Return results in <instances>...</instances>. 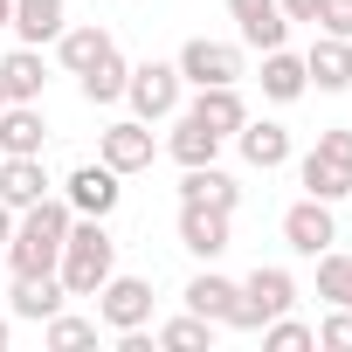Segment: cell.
Listing matches in <instances>:
<instances>
[{"label": "cell", "mask_w": 352, "mask_h": 352, "mask_svg": "<svg viewBox=\"0 0 352 352\" xmlns=\"http://www.w3.org/2000/svg\"><path fill=\"white\" fill-rule=\"evenodd\" d=\"M8 21H14V0H0V28H8Z\"/></svg>", "instance_id": "obj_35"}, {"label": "cell", "mask_w": 352, "mask_h": 352, "mask_svg": "<svg viewBox=\"0 0 352 352\" xmlns=\"http://www.w3.org/2000/svg\"><path fill=\"white\" fill-rule=\"evenodd\" d=\"M97 318L111 324V331H131V324H152V283L145 276H104V290H97Z\"/></svg>", "instance_id": "obj_6"}, {"label": "cell", "mask_w": 352, "mask_h": 352, "mask_svg": "<svg viewBox=\"0 0 352 352\" xmlns=\"http://www.w3.org/2000/svg\"><path fill=\"white\" fill-rule=\"evenodd\" d=\"M180 242L214 263V256L228 249V214H221V208H180Z\"/></svg>", "instance_id": "obj_20"}, {"label": "cell", "mask_w": 352, "mask_h": 352, "mask_svg": "<svg viewBox=\"0 0 352 352\" xmlns=\"http://www.w3.org/2000/svg\"><path fill=\"white\" fill-rule=\"evenodd\" d=\"M311 152H324V159L352 166V131H345V124H331V131H318V145H311Z\"/></svg>", "instance_id": "obj_31"}, {"label": "cell", "mask_w": 352, "mask_h": 352, "mask_svg": "<svg viewBox=\"0 0 352 352\" xmlns=\"http://www.w3.org/2000/svg\"><path fill=\"white\" fill-rule=\"evenodd\" d=\"M124 97H131V118L159 124V118L180 111V69H173V63H138L124 76Z\"/></svg>", "instance_id": "obj_3"}, {"label": "cell", "mask_w": 352, "mask_h": 352, "mask_svg": "<svg viewBox=\"0 0 352 352\" xmlns=\"http://www.w3.org/2000/svg\"><path fill=\"white\" fill-rule=\"evenodd\" d=\"M173 69H180V83H194V90H208V83H242V49H235V42H208V35H194Z\"/></svg>", "instance_id": "obj_5"}, {"label": "cell", "mask_w": 352, "mask_h": 352, "mask_svg": "<svg viewBox=\"0 0 352 352\" xmlns=\"http://www.w3.org/2000/svg\"><path fill=\"white\" fill-rule=\"evenodd\" d=\"M152 152H159V145H152V124H145V118H124V124H111V131L97 138V159L118 173V180H124V173H145Z\"/></svg>", "instance_id": "obj_7"}, {"label": "cell", "mask_w": 352, "mask_h": 352, "mask_svg": "<svg viewBox=\"0 0 352 352\" xmlns=\"http://www.w3.org/2000/svg\"><path fill=\"white\" fill-rule=\"evenodd\" d=\"M235 297H242V283H228V276H214V270L187 283V311H201V318H214V324H228Z\"/></svg>", "instance_id": "obj_24"}, {"label": "cell", "mask_w": 352, "mask_h": 352, "mask_svg": "<svg viewBox=\"0 0 352 352\" xmlns=\"http://www.w3.org/2000/svg\"><path fill=\"white\" fill-rule=\"evenodd\" d=\"M28 49H42V42H56L63 28H69V0H14V21H8Z\"/></svg>", "instance_id": "obj_14"}, {"label": "cell", "mask_w": 352, "mask_h": 352, "mask_svg": "<svg viewBox=\"0 0 352 352\" xmlns=\"http://www.w3.org/2000/svg\"><path fill=\"white\" fill-rule=\"evenodd\" d=\"M159 345H166V352H208V345H214V318H201V311L173 318V324L159 331Z\"/></svg>", "instance_id": "obj_27"}, {"label": "cell", "mask_w": 352, "mask_h": 352, "mask_svg": "<svg viewBox=\"0 0 352 352\" xmlns=\"http://www.w3.org/2000/svg\"><path fill=\"white\" fill-rule=\"evenodd\" d=\"M318 297L338 304V311H352V256H338V249L318 256Z\"/></svg>", "instance_id": "obj_26"}, {"label": "cell", "mask_w": 352, "mask_h": 352, "mask_svg": "<svg viewBox=\"0 0 352 352\" xmlns=\"http://www.w3.org/2000/svg\"><path fill=\"white\" fill-rule=\"evenodd\" d=\"M290 304H297L290 270L256 263V270H249V283H242V297H235V311H228V324H235V331H263V324H270V318H283Z\"/></svg>", "instance_id": "obj_2"}, {"label": "cell", "mask_w": 352, "mask_h": 352, "mask_svg": "<svg viewBox=\"0 0 352 352\" xmlns=\"http://www.w3.org/2000/svg\"><path fill=\"white\" fill-rule=\"evenodd\" d=\"M304 76L318 83V90H352V42L345 35H318L311 42V56H304Z\"/></svg>", "instance_id": "obj_11"}, {"label": "cell", "mask_w": 352, "mask_h": 352, "mask_svg": "<svg viewBox=\"0 0 352 352\" xmlns=\"http://www.w3.org/2000/svg\"><path fill=\"white\" fill-rule=\"evenodd\" d=\"M0 90H8V104H42V90H49V63H42V49H8L0 56Z\"/></svg>", "instance_id": "obj_9"}, {"label": "cell", "mask_w": 352, "mask_h": 352, "mask_svg": "<svg viewBox=\"0 0 352 352\" xmlns=\"http://www.w3.org/2000/svg\"><path fill=\"white\" fill-rule=\"evenodd\" d=\"M111 270H118V242H111V228H104L97 214H76L69 235H63V263H56L63 290H69V297H97Z\"/></svg>", "instance_id": "obj_1"}, {"label": "cell", "mask_w": 352, "mask_h": 352, "mask_svg": "<svg viewBox=\"0 0 352 352\" xmlns=\"http://www.w3.org/2000/svg\"><path fill=\"white\" fill-rule=\"evenodd\" d=\"M263 345H270V352H304V345H318V331H311V324H297V318L283 311V318H270V324H263Z\"/></svg>", "instance_id": "obj_28"}, {"label": "cell", "mask_w": 352, "mask_h": 352, "mask_svg": "<svg viewBox=\"0 0 352 352\" xmlns=\"http://www.w3.org/2000/svg\"><path fill=\"white\" fill-rule=\"evenodd\" d=\"M0 166H8V152H0Z\"/></svg>", "instance_id": "obj_38"}, {"label": "cell", "mask_w": 352, "mask_h": 352, "mask_svg": "<svg viewBox=\"0 0 352 352\" xmlns=\"http://www.w3.org/2000/svg\"><path fill=\"white\" fill-rule=\"evenodd\" d=\"M42 138H49L42 104H8L0 111V152L8 159H42Z\"/></svg>", "instance_id": "obj_12"}, {"label": "cell", "mask_w": 352, "mask_h": 352, "mask_svg": "<svg viewBox=\"0 0 352 352\" xmlns=\"http://www.w3.org/2000/svg\"><path fill=\"white\" fill-rule=\"evenodd\" d=\"M318 21H324V35H345V42H352V0H324Z\"/></svg>", "instance_id": "obj_32"}, {"label": "cell", "mask_w": 352, "mask_h": 352, "mask_svg": "<svg viewBox=\"0 0 352 352\" xmlns=\"http://www.w3.org/2000/svg\"><path fill=\"white\" fill-rule=\"evenodd\" d=\"M276 8H283V21H311V28H318V14H324V0H276Z\"/></svg>", "instance_id": "obj_33"}, {"label": "cell", "mask_w": 352, "mask_h": 352, "mask_svg": "<svg viewBox=\"0 0 352 352\" xmlns=\"http://www.w3.org/2000/svg\"><path fill=\"white\" fill-rule=\"evenodd\" d=\"M283 242L297 249V256H324L331 242H338V221H331V201H297L290 214H283Z\"/></svg>", "instance_id": "obj_8"}, {"label": "cell", "mask_w": 352, "mask_h": 352, "mask_svg": "<svg viewBox=\"0 0 352 352\" xmlns=\"http://www.w3.org/2000/svg\"><path fill=\"white\" fill-rule=\"evenodd\" d=\"M124 76H131V63L111 49L104 63H90V69L76 76V83H83V104H118V97H124Z\"/></svg>", "instance_id": "obj_25"}, {"label": "cell", "mask_w": 352, "mask_h": 352, "mask_svg": "<svg viewBox=\"0 0 352 352\" xmlns=\"http://www.w3.org/2000/svg\"><path fill=\"white\" fill-rule=\"evenodd\" d=\"M8 338H14V324H8V318H0V352H8Z\"/></svg>", "instance_id": "obj_36"}, {"label": "cell", "mask_w": 352, "mask_h": 352, "mask_svg": "<svg viewBox=\"0 0 352 352\" xmlns=\"http://www.w3.org/2000/svg\"><path fill=\"white\" fill-rule=\"evenodd\" d=\"M63 201H69L76 214H97V221H111V214H118V201H124V187H118V173H111L104 159H83V166H69Z\"/></svg>", "instance_id": "obj_4"}, {"label": "cell", "mask_w": 352, "mask_h": 352, "mask_svg": "<svg viewBox=\"0 0 352 352\" xmlns=\"http://www.w3.org/2000/svg\"><path fill=\"white\" fill-rule=\"evenodd\" d=\"M63 276L49 270V276H14V318H28V324H49L56 311H63Z\"/></svg>", "instance_id": "obj_19"}, {"label": "cell", "mask_w": 352, "mask_h": 352, "mask_svg": "<svg viewBox=\"0 0 352 352\" xmlns=\"http://www.w3.org/2000/svg\"><path fill=\"white\" fill-rule=\"evenodd\" d=\"M297 180H304V194L311 201H345L352 194V166H338V159H324V152H304V166H297Z\"/></svg>", "instance_id": "obj_21"}, {"label": "cell", "mask_w": 352, "mask_h": 352, "mask_svg": "<svg viewBox=\"0 0 352 352\" xmlns=\"http://www.w3.org/2000/svg\"><path fill=\"white\" fill-rule=\"evenodd\" d=\"M49 194V173H42V159H8V166H0V201H8L14 214L21 208H35Z\"/></svg>", "instance_id": "obj_23"}, {"label": "cell", "mask_w": 352, "mask_h": 352, "mask_svg": "<svg viewBox=\"0 0 352 352\" xmlns=\"http://www.w3.org/2000/svg\"><path fill=\"white\" fill-rule=\"evenodd\" d=\"M111 49H118V42H111L97 21H83V28H63V35H56V63H63L69 76H83V69H90V63H104Z\"/></svg>", "instance_id": "obj_16"}, {"label": "cell", "mask_w": 352, "mask_h": 352, "mask_svg": "<svg viewBox=\"0 0 352 352\" xmlns=\"http://www.w3.org/2000/svg\"><path fill=\"white\" fill-rule=\"evenodd\" d=\"M228 14H235V28H242L249 49H283L290 42V21H283L276 0H228Z\"/></svg>", "instance_id": "obj_10"}, {"label": "cell", "mask_w": 352, "mask_h": 352, "mask_svg": "<svg viewBox=\"0 0 352 352\" xmlns=\"http://www.w3.org/2000/svg\"><path fill=\"white\" fill-rule=\"evenodd\" d=\"M0 111H8V90H0Z\"/></svg>", "instance_id": "obj_37"}, {"label": "cell", "mask_w": 352, "mask_h": 352, "mask_svg": "<svg viewBox=\"0 0 352 352\" xmlns=\"http://www.w3.org/2000/svg\"><path fill=\"white\" fill-rule=\"evenodd\" d=\"M304 90H311L304 56H290V49H263V97H270V104H297Z\"/></svg>", "instance_id": "obj_17"}, {"label": "cell", "mask_w": 352, "mask_h": 352, "mask_svg": "<svg viewBox=\"0 0 352 352\" xmlns=\"http://www.w3.org/2000/svg\"><path fill=\"white\" fill-rule=\"evenodd\" d=\"M194 118H201V124H214L221 138H235V131L249 124V104H242V90H235V83H208V90L194 97Z\"/></svg>", "instance_id": "obj_18"}, {"label": "cell", "mask_w": 352, "mask_h": 352, "mask_svg": "<svg viewBox=\"0 0 352 352\" xmlns=\"http://www.w3.org/2000/svg\"><path fill=\"white\" fill-rule=\"evenodd\" d=\"M14 221H21V214H14L8 201H0V249H8V235H14Z\"/></svg>", "instance_id": "obj_34"}, {"label": "cell", "mask_w": 352, "mask_h": 352, "mask_svg": "<svg viewBox=\"0 0 352 352\" xmlns=\"http://www.w3.org/2000/svg\"><path fill=\"white\" fill-rule=\"evenodd\" d=\"M42 338H49V345H63V352H69V345H97V318H63V311H56Z\"/></svg>", "instance_id": "obj_29"}, {"label": "cell", "mask_w": 352, "mask_h": 352, "mask_svg": "<svg viewBox=\"0 0 352 352\" xmlns=\"http://www.w3.org/2000/svg\"><path fill=\"white\" fill-rule=\"evenodd\" d=\"M235 145H242V159H249L256 173H276V166L290 159V131H283L276 118H249V124L235 131Z\"/></svg>", "instance_id": "obj_13"}, {"label": "cell", "mask_w": 352, "mask_h": 352, "mask_svg": "<svg viewBox=\"0 0 352 352\" xmlns=\"http://www.w3.org/2000/svg\"><path fill=\"white\" fill-rule=\"evenodd\" d=\"M235 201H242V187L228 180L221 166H187V180H180V208H221V214H235Z\"/></svg>", "instance_id": "obj_15"}, {"label": "cell", "mask_w": 352, "mask_h": 352, "mask_svg": "<svg viewBox=\"0 0 352 352\" xmlns=\"http://www.w3.org/2000/svg\"><path fill=\"white\" fill-rule=\"evenodd\" d=\"M166 152L180 159V166H214V152H221V131H214V124H201V118L187 111L180 124H173V138H166Z\"/></svg>", "instance_id": "obj_22"}, {"label": "cell", "mask_w": 352, "mask_h": 352, "mask_svg": "<svg viewBox=\"0 0 352 352\" xmlns=\"http://www.w3.org/2000/svg\"><path fill=\"white\" fill-rule=\"evenodd\" d=\"M318 345H331V352H352V311H338V304H331V318L318 324Z\"/></svg>", "instance_id": "obj_30"}]
</instances>
